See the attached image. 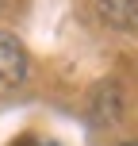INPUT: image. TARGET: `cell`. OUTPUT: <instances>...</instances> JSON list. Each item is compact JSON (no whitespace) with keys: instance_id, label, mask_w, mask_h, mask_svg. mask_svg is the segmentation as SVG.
Returning a JSON list of instances; mask_svg holds the SVG:
<instances>
[{"instance_id":"cell-3","label":"cell","mask_w":138,"mask_h":146,"mask_svg":"<svg viewBox=\"0 0 138 146\" xmlns=\"http://www.w3.org/2000/svg\"><path fill=\"white\" fill-rule=\"evenodd\" d=\"M123 146H138V142H123Z\"/></svg>"},{"instance_id":"cell-1","label":"cell","mask_w":138,"mask_h":146,"mask_svg":"<svg viewBox=\"0 0 138 146\" xmlns=\"http://www.w3.org/2000/svg\"><path fill=\"white\" fill-rule=\"evenodd\" d=\"M31 62L23 42L12 35V31H0V88H15L23 77H27Z\"/></svg>"},{"instance_id":"cell-2","label":"cell","mask_w":138,"mask_h":146,"mask_svg":"<svg viewBox=\"0 0 138 146\" xmlns=\"http://www.w3.org/2000/svg\"><path fill=\"white\" fill-rule=\"evenodd\" d=\"M96 12L115 31H138V0H96Z\"/></svg>"}]
</instances>
